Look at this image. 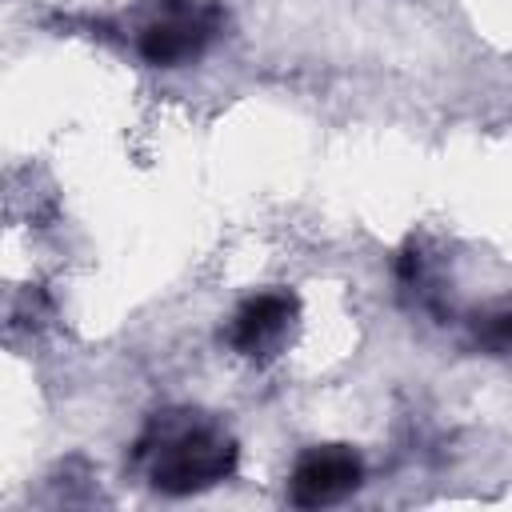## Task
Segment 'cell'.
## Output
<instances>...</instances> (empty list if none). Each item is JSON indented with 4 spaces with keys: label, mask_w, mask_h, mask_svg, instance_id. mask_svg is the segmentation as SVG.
Returning a JSON list of instances; mask_svg holds the SVG:
<instances>
[{
    "label": "cell",
    "mask_w": 512,
    "mask_h": 512,
    "mask_svg": "<svg viewBox=\"0 0 512 512\" xmlns=\"http://www.w3.org/2000/svg\"><path fill=\"white\" fill-rule=\"evenodd\" d=\"M292 320H296V296L292 292H260L236 312L228 340L244 356H264L284 340Z\"/></svg>",
    "instance_id": "4"
},
{
    "label": "cell",
    "mask_w": 512,
    "mask_h": 512,
    "mask_svg": "<svg viewBox=\"0 0 512 512\" xmlns=\"http://www.w3.org/2000/svg\"><path fill=\"white\" fill-rule=\"evenodd\" d=\"M224 12L212 0H168L140 28V56L160 68H176L196 60L220 36Z\"/></svg>",
    "instance_id": "2"
},
{
    "label": "cell",
    "mask_w": 512,
    "mask_h": 512,
    "mask_svg": "<svg viewBox=\"0 0 512 512\" xmlns=\"http://www.w3.org/2000/svg\"><path fill=\"white\" fill-rule=\"evenodd\" d=\"M136 460L148 464L152 488L168 496H188L212 488L236 468V440L196 412H164L148 424L136 444Z\"/></svg>",
    "instance_id": "1"
},
{
    "label": "cell",
    "mask_w": 512,
    "mask_h": 512,
    "mask_svg": "<svg viewBox=\"0 0 512 512\" xmlns=\"http://www.w3.org/2000/svg\"><path fill=\"white\" fill-rule=\"evenodd\" d=\"M364 464L352 448L344 444H324V448H308L288 480V496L296 508H328L340 504L344 496H352L360 488Z\"/></svg>",
    "instance_id": "3"
},
{
    "label": "cell",
    "mask_w": 512,
    "mask_h": 512,
    "mask_svg": "<svg viewBox=\"0 0 512 512\" xmlns=\"http://www.w3.org/2000/svg\"><path fill=\"white\" fill-rule=\"evenodd\" d=\"M472 336H476V344L488 348L492 356L512 352V308H496V312H488V316H476Z\"/></svg>",
    "instance_id": "5"
}]
</instances>
